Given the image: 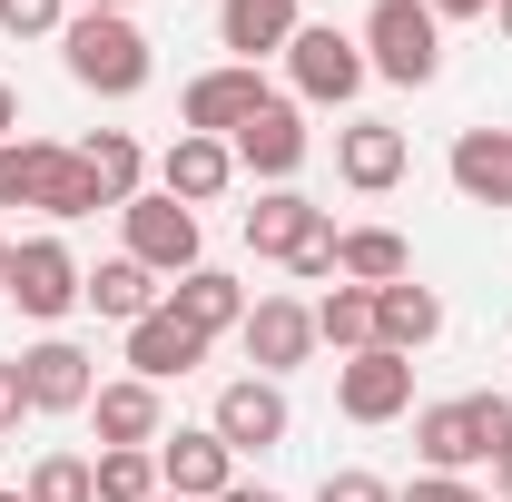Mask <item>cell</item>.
Returning <instances> with one entry per match:
<instances>
[{
    "mask_svg": "<svg viewBox=\"0 0 512 502\" xmlns=\"http://www.w3.org/2000/svg\"><path fill=\"white\" fill-rule=\"evenodd\" d=\"M60 60H69V79H79L89 99H138V89L158 79V50H148V30H138L128 10H69Z\"/></svg>",
    "mask_w": 512,
    "mask_h": 502,
    "instance_id": "cell-1",
    "label": "cell"
},
{
    "mask_svg": "<svg viewBox=\"0 0 512 502\" xmlns=\"http://www.w3.org/2000/svg\"><path fill=\"white\" fill-rule=\"evenodd\" d=\"M503 443H512V394H444V404L414 414L424 473H473V463H493Z\"/></svg>",
    "mask_w": 512,
    "mask_h": 502,
    "instance_id": "cell-2",
    "label": "cell"
},
{
    "mask_svg": "<svg viewBox=\"0 0 512 502\" xmlns=\"http://www.w3.org/2000/svg\"><path fill=\"white\" fill-rule=\"evenodd\" d=\"M355 40H365V69L394 79V89H434L444 79V20L424 0H375Z\"/></svg>",
    "mask_w": 512,
    "mask_h": 502,
    "instance_id": "cell-3",
    "label": "cell"
},
{
    "mask_svg": "<svg viewBox=\"0 0 512 502\" xmlns=\"http://www.w3.org/2000/svg\"><path fill=\"white\" fill-rule=\"evenodd\" d=\"M286 79H296V99L306 109H345L375 69H365V40L355 30H335V20H306L296 40H286Z\"/></svg>",
    "mask_w": 512,
    "mask_h": 502,
    "instance_id": "cell-4",
    "label": "cell"
},
{
    "mask_svg": "<svg viewBox=\"0 0 512 502\" xmlns=\"http://www.w3.org/2000/svg\"><path fill=\"white\" fill-rule=\"evenodd\" d=\"M119 227H128V256L148 266V276H188V266H207V237H197V207H178V197H158V188H138L119 207Z\"/></svg>",
    "mask_w": 512,
    "mask_h": 502,
    "instance_id": "cell-5",
    "label": "cell"
},
{
    "mask_svg": "<svg viewBox=\"0 0 512 502\" xmlns=\"http://www.w3.org/2000/svg\"><path fill=\"white\" fill-rule=\"evenodd\" d=\"M79 276H89V266H79L60 237H20V247H10V276H0V296L30 315V325H60V315L79 306Z\"/></svg>",
    "mask_w": 512,
    "mask_h": 502,
    "instance_id": "cell-6",
    "label": "cell"
},
{
    "mask_svg": "<svg viewBox=\"0 0 512 502\" xmlns=\"http://www.w3.org/2000/svg\"><path fill=\"white\" fill-rule=\"evenodd\" d=\"M217 443L247 463V453H276V443L296 434V404H286V384L276 375H237V384H217Z\"/></svg>",
    "mask_w": 512,
    "mask_h": 502,
    "instance_id": "cell-7",
    "label": "cell"
},
{
    "mask_svg": "<svg viewBox=\"0 0 512 502\" xmlns=\"http://www.w3.org/2000/svg\"><path fill=\"white\" fill-rule=\"evenodd\" d=\"M227 148H237V178H266V188H296V168L316 158V128H306V109H296V99H266V109H256V119L237 128Z\"/></svg>",
    "mask_w": 512,
    "mask_h": 502,
    "instance_id": "cell-8",
    "label": "cell"
},
{
    "mask_svg": "<svg viewBox=\"0 0 512 502\" xmlns=\"http://www.w3.org/2000/svg\"><path fill=\"white\" fill-rule=\"evenodd\" d=\"M404 404H414V355L365 345V355L335 365V414H345V424H394Z\"/></svg>",
    "mask_w": 512,
    "mask_h": 502,
    "instance_id": "cell-9",
    "label": "cell"
},
{
    "mask_svg": "<svg viewBox=\"0 0 512 502\" xmlns=\"http://www.w3.org/2000/svg\"><path fill=\"white\" fill-rule=\"evenodd\" d=\"M266 99H276V89H266V79H256L247 60H217V69H197V79H188L178 119H188L197 138H237V128H247L256 109H266Z\"/></svg>",
    "mask_w": 512,
    "mask_h": 502,
    "instance_id": "cell-10",
    "label": "cell"
},
{
    "mask_svg": "<svg viewBox=\"0 0 512 502\" xmlns=\"http://www.w3.org/2000/svg\"><path fill=\"white\" fill-rule=\"evenodd\" d=\"M237 345H247V365L256 375H296L306 355H316V306H296V296H256L247 325H237Z\"/></svg>",
    "mask_w": 512,
    "mask_h": 502,
    "instance_id": "cell-11",
    "label": "cell"
},
{
    "mask_svg": "<svg viewBox=\"0 0 512 502\" xmlns=\"http://www.w3.org/2000/svg\"><path fill=\"white\" fill-rule=\"evenodd\" d=\"M20 384H30V414H89V394H99V365H89V345H69V335H40V345L20 355Z\"/></svg>",
    "mask_w": 512,
    "mask_h": 502,
    "instance_id": "cell-12",
    "label": "cell"
},
{
    "mask_svg": "<svg viewBox=\"0 0 512 502\" xmlns=\"http://www.w3.org/2000/svg\"><path fill=\"white\" fill-rule=\"evenodd\" d=\"M158 483L178 502H217L237 483V453L217 443V424H178V434H158Z\"/></svg>",
    "mask_w": 512,
    "mask_h": 502,
    "instance_id": "cell-13",
    "label": "cell"
},
{
    "mask_svg": "<svg viewBox=\"0 0 512 502\" xmlns=\"http://www.w3.org/2000/svg\"><path fill=\"white\" fill-rule=\"evenodd\" d=\"M227 188H237V148H227V138L178 128V138H168V158H158V197H178V207H217Z\"/></svg>",
    "mask_w": 512,
    "mask_h": 502,
    "instance_id": "cell-14",
    "label": "cell"
},
{
    "mask_svg": "<svg viewBox=\"0 0 512 502\" xmlns=\"http://www.w3.org/2000/svg\"><path fill=\"white\" fill-rule=\"evenodd\" d=\"M404 168H414V148H404L394 119H345V128H335V178H345L355 197H384Z\"/></svg>",
    "mask_w": 512,
    "mask_h": 502,
    "instance_id": "cell-15",
    "label": "cell"
},
{
    "mask_svg": "<svg viewBox=\"0 0 512 502\" xmlns=\"http://www.w3.org/2000/svg\"><path fill=\"white\" fill-rule=\"evenodd\" d=\"M89 424H99V453H158V434H168V404H158V384H138V375H119V384H99L89 394Z\"/></svg>",
    "mask_w": 512,
    "mask_h": 502,
    "instance_id": "cell-16",
    "label": "cell"
},
{
    "mask_svg": "<svg viewBox=\"0 0 512 502\" xmlns=\"http://www.w3.org/2000/svg\"><path fill=\"white\" fill-rule=\"evenodd\" d=\"M197 365H207V335H197L178 306H158V315H138V325H128V375H138V384L197 375Z\"/></svg>",
    "mask_w": 512,
    "mask_h": 502,
    "instance_id": "cell-17",
    "label": "cell"
},
{
    "mask_svg": "<svg viewBox=\"0 0 512 502\" xmlns=\"http://www.w3.org/2000/svg\"><path fill=\"white\" fill-rule=\"evenodd\" d=\"M306 30V0H217V50L227 60H266V50H286Z\"/></svg>",
    "mask_w": 512,
    "mask_h": 502,
    "instance_id": "cell-18",
    "label": "cell"
},
{
    "mask_svg": "<svg viewBox=\"0 0 512 502\" xmlns=\"http://www.w3.org/2000/svg\"><path fill=\"white\" fill-rule=\"evenodd\" d=\"M434 335H444V296H434V286H414V276L375 286V345L384 355H424Z\"/></svg>",
    "mask_w": 512,
    "mask_h": 502,
    "instance_id": "cell-19",
    "label": "cell"
},
{
    "mask_svg": "<svg viewBox=\"0 0 512 502\" xmlns=\"http://www.w3.org/2000/svg\"><path fill=\"white\" fill-rule=\"evenodd\" d=\"M168 306H178L197 335L217 345V335H237V325H247V306H256V296L237 286V276H227V266H188V276L168 286Z\"/></svg>",
    "mask_w": 512,
    "mask_h": 502,
    "instance_id": "cell-20",
    "label": "cell"
},
{
    "mask_svg": "<svg viewBox=\"0 0 512 502\" xmlns=\"http://www.w3.org/2000/svg\"><path fill=\"white\" fill-rule=\"evenodd\" d=\"M444 168H453V188L473 197V207H512V128H463Z\"/></svg>",
    "mask_w": 512,
    "mask_h": 502,
    "instance_id": "cell-21",
    "label": "cell"
},
{
    "mask_svg": "<svg viewBox=\"0 0 512 502\" xmlns=\"http://www.w3.org/2000/svg\"><path fill=\"white\" fill-rule=\"evenodd\" d=\"M316 217H325V207H316L306 188H256V207L237 217V227H247L256 256H276V266H286V256L306 247V227H316Z\"/></svg>",
    "mask_w": 512,
    "mask_h": 502,
    "instance_id": "cell-22",
    "label": "cell"
},
{
    "mask_svg": "<svg viewBox=\"0 0 512 502\" xmlns=\"http://www.w3.org/2000/svg\"><path fill=\"white\" fill-rule=\"evenodd\" d=\"M79 306H99L109 325H138V315H158L168 296H158V276H148L138 256H109V266H89V276H79Z\"/></svg>",
    "mask_w": 512,
    "mask_h": 502,
    "instance_id": "cell-23",
    "label": "cell"
},
{
    "mask_svg": "<svg viewBox=\"0 0 512 502\" xmlns=\"http://www.w3.org/2000/svg\"><path fill=\"white\" fill-rule=\"evenodd\" d=\"M335 276L345 286H394V276H414V247L394 227H335Z\"/></svg>",
    "mask_w": 512,
    "mask_h": 502,
    "instance_id": "cell-24",
    "label": "cell"
},
{
    "mask_svg": "<svg viewBox=\"0 0 512 502\" xmlns=\"http://www.w3.org/2000/svg\"><path fill=\"white\" fill-rule=\"evenodd\" d=\"M79 168L99 178V197H109V207H128V197H138V178H148V148H138L128 128H99V138H79Z\"/></svg>",
    "mask_w": 512,
    "mask_h": 502,
    "instance_id": "cell-25",
    "label": "cell"
},
{
    "mask_svg": "<svg viewBox=\"0 0 512 502\" xmlns=\"http://www.w3.org/2000/svg\"><path fill=\"white\" fill-rule=\"evenodd\" d=\"M60 138H0V207H40V188L60 178Z\"/></svg>",
    "mask_w": 512,
    "mask_h": 502,
    "instance_id": "cell-26",
    "label": "cell"
},
{
    "mask_svg": "<svg viewBox=\"0 0 512 502\" xmlns=\"http://www.w3.org/2000/svg\"><path fill=\"white\" fill-rule=\"evenodd\" d=\"M316 345H335V365L365 355V345H375V286H335V296H316Z\"/></svg>",
    "mask_w": 512,
    "mask_h": 502,
    "instance_id": "cell-27",
    "label": "cell"
},
{
    "mask_svg": "<svg viewBox=\"0 0 512 502\" xmlns=\"http://www.w3.org/2000/svg\"><path fill=\"white\" fill-rule=\"evenodd\" d=\"M89 483H99V502H158L168 493V483H158V453H99V463H89Z\"/></svg>",
    "mask_w": 512,
    "mask_h": 502,
    "instance_id": "cell-28",
    "label": "cell"
},
{
    "mask_svg": "<svg viewBox=\"0 0 512 502\" xmlns=\"http://www.w3.org/2000/svg\"><path fill=\"white\" fill-rule=\"evenodd\" d=\"M20 493H30V502H99V483H89V463H79V453H40Z\"/></svg>",
    "mask_w": 512,
    "mask_h": 502,
    "instance_id": "cell-29",
    "label": "cell"
},
{
    "mask_svg": "<svg viewBox=\"0 0 512 502\" xmlns=\"http://www.w3.org/2000/svg\"><path fill=\"white\" fill-rule=\"evenodd\" d=\"M99 207H109V197H99V178H89V168H79V148H69L60 158V178H50V188H40V217H99Z\"/></svg>",
    "mask_w": 512,
    "mask_h": 502,
    "instance_id": "cell-30",
    "label": "cell"
},
{
    "mask_svg": "<svg viewBox=\"0 0 512 502\" xmlns=\"http://www.w3.org/2000/svg\"><path fill=\"white\" fill-rule=\"evenodd\" d=\"M0 30H10V40H60L69 0H0Z\"/></svg>",
    "mask_w": 512,
    "mask_h": 502,
    "instance_id": "cell-31",
    "label": "cell"
},
{
    "mask_svg": "<svg viewBox=\"0 0 512 502\" xmlns=\"http://www.w3.org/2000/svg\"><path fill=\"white\" fill-rule=\"evenodd\" d=\"M286 276H306V286H316V276H335V207H325L316 227H306V247L286 256Z\"/></svg>",
    "mask_w": 512,
    "mask_h": 502,
    "instance_id": "cell-32",
    "label": "cell"
},
{
    "mask_svg": "<svg viewBox=\"0 0 512 502\" xmlns=\"http://www.w3.org/2000/svg\"><path fill=\"white\" fill-rule=\"evenodd\" d=\"M316 502H394V483H384V473H325Z\"/></svg>",
    "mask_w": 512,
    "mask_h": 502,
    "instance_id": "cell-33",
    "label": "cell"
},
{
    "mask_svg": "<svg viewBox=\"0 0 512 502\" xmlns=\"http://www.w3.org/2000/svg\"><path fill=\"white\" fill-rule=\"evenodd\" d=\"M394 502H493V493H473L463 473H414V483H404Z\"/></svg>",
    "mask_w": 512,
    "mask_h": 502,
    "instance_id": "cell-34",
    "label": "cell"
},
{
    "mask_svg": "<svg viewBox=\"0 0 512 502\" xmlns=\"http://www.w3.org/2000/svg\"><path fill=\"white\" fill-rule=\"evenodd\" d=\"M20 414H30V384H20V355H0V434H20Z\"/></svg>",
    "mask_w": 512,
    "mask_h": 502,
    "instance_id": "cell-35",
    "label": "cell"
},
{
    "mask_svg": "<svg viewBox=\"0 0 512 502\" xmlns=\"http://www.w3.org/2000/svg\"><path fill=\"white\" fill-rule=\"evenodd\" d=\"M434 20H493V0H424Z\"/></svg>",
    "mask_w": 512,
    "mask_h": 502,
    "instance_id": "cell-36",
    "label": "cell"
},
{
    "mask_svg": "<svg viewBox=\"0 0 512 502\" xmlns=\"http://www.w3.org/2000/svg\"><path fill=\"white\" fill-rule=\"evenodd\" d=\"M493 502H512V443L493 453Z\"/></svg>",
    "mask_w": 512,
    "mask_h": 502,
    "instance_id": "cell-37",
    "label": "cell"
},
{
    "mask_svg": "<svg viewBox=\"0 0 512 502\" xmlns=\"http://www.w3.org/2000/svg\"><path fill=\"white\" fill-rule=\"evenodd\" d=\"M217 502H286V493H266V483H227Z\"/></svg>",
    "mask_w": 512,
    "mask_h": 502,
    "instance_id": "cell-38",
    "label": "cell"
},
{
    "mask_svg": "<svg viewBox=\"0 0 512 502\" xmlns=\"http://www.w3.org/2000/svg\"><path fill=\"white\" fill-rule=\"evenodd\" d=\"M0 138H20V99H10V79H0Z\"/></svg>",
    "mask_w": 512,
    "mask_h": 502,
    "instance_id": "cell-39",
    "label": "cell"
},
{
    "mask_svg": "<svg viewBox=\"0 0 512 502\" xmlns=\"http://www.w3.org/2000/svg\"><path fill=\"white\" fill-rule=\"evenodd\" d=\"M69 10H138V0H69Z\"/></svg>",
    "mask_w": 512,
    "mask_h": 502,
    "instance_id": "cell-40",
    "label": "cell"
},
{
    "mask_svg": "<svg viewBox=\"0 0 512 502\" xmlns=\"http://www.w3.org/2000/svg\"><path fill=\"white\" fill-rule=\"evenodd\" d=\"M493 30H503V40H512V0H493Z\"/></svg>",
    "mask_w": 512,
    "mask_h": 502,
    "instance_id": "cell-41",
    "label": "cell"
},
{
    "mask_svg": "<svg viewBox=\"0 0 512 502\" xmlns=\"http://www.w3.org/2000/svg\"><path fill=\"white\" fill-rule=\"evenodd\" d=\"M0 276H10V237H0Z\"/></svg>",
    "mask_w": 512,
    "mask_h": 502,
    "instance_id": "cell-42",
    "label": "cell"
},
{
    "mask_svg": "<svg viewBox=\"0 0 512 502\" xmlns=\"http://www.w3.org/2000/svg\"><path fill=\"white\" fill-rule=\"evenodd\" d=\"M0 502H30V493H0Z\"/></svg>",
    "mask_w": 512,
    "mask_h": 502,
    "instance_id": "cell-43",
    "label": "cell"
},
{
    "mask_svg": "<svg viewBox=\"0 0 512 502\" xmlns=\"http://www.w3.org/2000/svg\"><path fill=\"white\" fill-rule=\"evenodd\" d=\"M158 502H178V493H158Z\"/></svg>",
    "mask_w": 512,
    "mask_h": 502,
    "instance_id": "cell-44",
    "label": "cell"
}]
</instances>
